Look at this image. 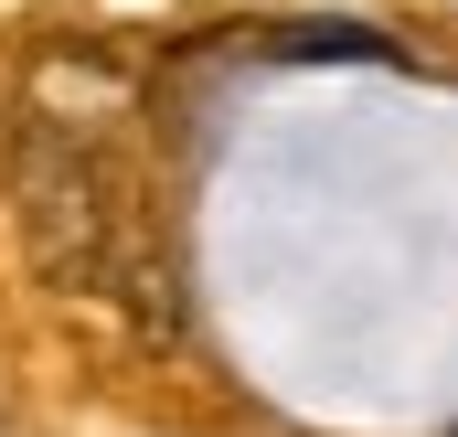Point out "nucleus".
I'll list each match as a JSON object with an SVG mask.
<instances>
[{
	"label": "nucleus",
	"mask_w": 458,
	"mask_h": 437,
	"mask_svg": "<svg viewBox=\"0 0 458 437\" xmlns=\"http://www.w3.org/2000/svg\"><path fill=\"white\" fill-rule=\"evenodd\" d=\"M21 160H11V193H21V245H32V267L54 278V288H117V267H128V203H117L107 160L86 150V139H54V128H32V139H11Z\"/></svg>",
	"instance_id": "obj_1"
},
{
	"label": "nucleus",
	"mask_w": 458,
	"mask_h": 437,
	"mask_svg": "<svg viewBox=\"0 0 458 437\" xmlns=\"http://www.w3.org/2000/svg\"><path fill=\"white\" fill-rule=\"evenodd\" d=\"M267 54L277 64H405L394 32H373V21H288Z\"/></svg>",
	"instance_id": "obj_2"
},
{
	"label": "nucleus",
	"mask_w": 458,
	"mask_h": 437,
	"mask_svg": "<svg viewBox=\"0 0 458 437\" xmlns=\"http://www.w3.org/2000/svg\"><path fill=\"white\" fill-rule=\"evenodd\" d=\"M448 437H458V427H448Z\"/></svg>",
	"instance_id": "obj_3"
}]
</instances>
